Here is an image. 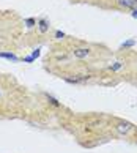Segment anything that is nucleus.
<instances>
[{
    "instance_id": "obj_1",
    "label": "nucleus",
    "mask_w": 137,
    "mask_h": 153,
    "mask_svg": "<svg viewBox=\"0 0 137 153\" xmlns=\"http://www.w3.org/2000/svg\"><path fill=\"white\" fill-rule=\"evenodd\" d=\"M133 128H134V125L129 123V122H120V123L115 125V129L120 134H128V133L133 131Z\"/></svg>"
},
{
    "instance_id": "obj_2",
    "label": "nucleus",
    "mask_w": 137,
    "mask_h": 153,
    "mask_svg": "<svg viewBox=\"0 0 137 153\" xmlns=\"http://www.w3.org/2000/svg\"><path fill=\"white\" fill-rule=\"evenodd\" d=\"M91 79V76H74V77H63V81L65 82H68V84H84V82H87V81H90Z\"/></svg>"
},
{
    "instance_id": "obj_3",
    "label": "nucleus",
    "mask_w": 137,
    "mask_h": 153,
    "mask_svg": "<svg viewBox=\"0 0 137 153\" xmlns=\"http://www.w3.org/2000/svg\"><path fill=\"white\" fill-rule=\"evenodd\" d=\"M90 54H91V51L88 48H79V49L73 51V55L76 59H87V57H90Z\"/></svg>"
},
{
    "instance_id": "obj_4",
    "label": "nucleus",
    "mask_w": 137,
    "mask_h": 153,
    "mask_svg": "<svg viewBox=\"0 0 137 153\" xmlns=\"http://www.w3.org/2000/svg\"><path fill=\"white\" fill-rule=\"evenodd\" d=\"M36 25H38V29L41 33H46L49 30V21L46 19V18H41V19H38L36 21Z\"/></svg>"
},
{
    "instance_id": "obj_5",
    "label": "nucleus",
    "mask_w": 137,
    "mask_h": 153,
    "mask_svg": "<svg viewBox=\"0 0 137 153\" xmlns=\"http://www.w3.org/2000/svg\"><path fill=\"white\" fill-rule=\"evenodd\" d=\"M118 5H120V7H123V8L133 10V8L137 7V0H118Z\"/></svg>"
},
{
    "instance_id": "obj_6",
    "label": "nucleus",
    "mask_w": 137,
    "mask_h": 153,
    "mask_svg": "<svg viewBox=\"0 0 137 153\" xmlns=\"http://www.w3.org/2000/svg\"><path fill=\"white\" fill-rule=\"evenodd\" d=\"M0 59H5V60H10V62H19V57L13 52H0Z\"/></svg>"
},
{
    "instance_id": "obj_7",
    "label": "nucleus",
    "mask_w": 137,
    "mask_h": 153,
    "mask_svg": "<svg viewBox=\"0 0 137 153\" xmlns=\"http://www.w3.org/2000/svg\"><path fill=\"white\" fill-rule=\"evenodd\" d=\"M136 44H137V41L134 38H131V39H126V41H123L120 44V49H129V48H134Z\"/></svg>"
},
{
    "instance_id": "obj_8",
    "label": "nucleus",
    "mask_w": 137,
    "mask_h": 153,
    "mask_svg": "<svg viewBox=\"0 0 137 153\" xmlns=\"http://www.w3.org/2000/svg\"><path fill=\"white\" fill-rule=\"evenodd\" d=\"M46 98H47V101H49V103L52 104L54 107H61V103H60V101H59V100L55 98V96L49 95V93H46Z\"/></svg>"
},
{
    "instance_id": "obj_9",
    "label": "nucleus",
    "mask_w": 137,
    "mask_h": 153,
    "mask_svg": "<svg viewBox=\"0 0 137 153\" xmlns=\"http://www.w3.org/2000/svg\"><path fill=\"white\" fill-rule=\"evenodd\" d=\"M123 66H124L123 62H115V63H112V65L107 66V70H109V71H120Z\"/></svg>"
},
{
    "instance_id": "obj_10",
    "label": "nucleus",
    "mask_w": 137,
    "mask_h": 153,
    "mask_svg": "<svg viewBox=\"0 0 137 153\" xmlns=\"http://www.w3.org/2000/svg\"><path fill=\"white\" fill-rule=\"evenodd\" d=\"M24 24L27 25V29H33V27L36 25V19H33V18H27V19H24Z\"/></svg>"
},
{
    "instance_id": "obj_11",
    "label": "nucleus",
    "mask_w": 137,
    "mask_h": 153,
    "mask_svg": "<svg viewBox=\"0 0 137 153\" xmlns=\"http://www.w3.org/2000/svg\"><path fill=\"white\" fill-rule=\"evenodd\" d=\"M54 36H55V39H59V41H60V39H63V38L66 36V33H65V32H61V30H57Z\"/></svg>"
},
{
    "instance_id": "obj_12",
    "label": "nucleus",
    "mask_w": 137,
    "mask_h": 153,
    "mask_svg": "<svg viewBox=\"0 0 137 153\" xmlns=\"http://www.w3.org/2000/svg\"><path fill=\"white\" fill-rule=\"evenodd\" d=\"M30 55H32V57H33V59H35V60H36V59L39 57V55H41V49H39V48H36V49H33Z\"/></svg>"
},
{
    "instance_id": "obj_13",
    "label": "nucleus",
    "mask_w": 137,
    "mask_h": 153,
    "mask_svg": "<svg viewBox=\"0 0 137 153\" xmlns=\"http://www.w3.org/2000/svg\"><path fill=\"white\" fill-rule=\"evenodd\" d=\"M32 62H35V59H33L32 55H28V57L24 59V63H32Z\"/></svg>"
},
{
    "instance_id": "obj_14",
    "label": "nucleus",
    "mask_w": 137,
    "mask_h": 153,
    "mask_svg": "<svg viewBox=\"0 0 137 153\" xmlns=\"http://www.w3.org/2000/svg\"><path fill=\"white\" fill-rule=\"evenodd\" d=\"M131 16H133L134 19H137V7H136V8H133V10H131Z\"/></svg>"
},
{
    "instance_id": "obj_15",
    "label": "nucleus",
    "mask_w": 137,
    "mask_h": 153,
    "mask_svg": "<svg viewBox=\"0 0 137 153\" xmlns=\"http://www.w3.org/2000/svg\"><path fill=\"white\" fill-rule=\"evenodd\" d=\"M0 96H2V92H0Z\"/></svg>"
}]
</instances>
